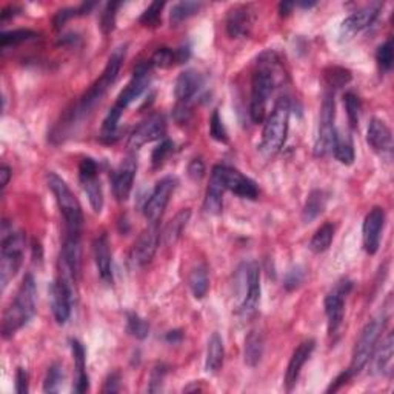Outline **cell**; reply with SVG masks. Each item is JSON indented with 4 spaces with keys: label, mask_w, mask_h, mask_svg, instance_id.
I'll use <instances>...</instances> for the list:
<instances>
[{
    "label": "cell",
    "mask_w": 394,
    "mask_h": 394,
    "mask_svg": "<svg viewBox=\"0 0 394 394\" xmlns=\"http://www.w3.org/2000/svg\"><path fill=\"white\" fill-rule=\"evenodd\" d=\"M125 56H127V45H119V47L113 51L111 56H109L107 67L103 69V73L99 79L88 88V91L82 96L80 100L77 102L73 108L68 109V111L63 114L62 124L57 125V135H59L61 139L62 134H68L71 128L77 125V122H80L83 118H87V116L99 105L102 99L105 98L108 89L111 88L116 79H118L122 63L125 61Z\"/></svg>",
    "instance_id": "obj_1"
},
{
    "label": "cell",
    "mask_w": 394,
    "mask_h": 394,
    "mask_svg": "<svg viewBox=\"0 0 394 394\" xmlns=\"http://www.w3.org/2000/svg\"><path fill=\"white\" fill-rule=\"evenodd\" d=\"M283 79V69L274 51H265L257 59V65L251 79L250 118L254 124H262L267 116L268 100L274 88Z\"/></svg>",
    "instance_id": "obj_2"
},
{
    "label": "cell",
    "mask_w": 394,
    "mask_h": 394,
    "mask_svg": "<svg viewBox=\"0 0 394 394\" xmlns=\"http://www.w3.org/2000/svg\"><path fill=\"white\" fill-rule=\"evenodd\" d=\"M36 297L37 288L36 281L31 273L23 277L14 299L11 300L8 308L5 309L2 318V336L3 339H10L19 329L25 327L36 314Z\"/></svg>",
    "instance_id": "obj_3"
},
{
    "label": "cell",
    "mask_w": 394,
    "mask_h": 394,
    "mask_svg": "<svg viewBox=\"0 0 394 394\" xmlns=\"http://www.w3.org/2000/svg\"><path fill=\"white\" fill-rule=\"evenodd\" d=\"M289 114H292V100L287 96H283L276 102L273 111H271L263 125L259 150L267 159L274 157L285 145L289 127Z\"/></svg>",
    "instance_id": "obj_4"
},
{
    "label": "cell",
    "mask_w": 394,
    "mask_h": 394,
    "mask_svg": "<svg viewBox=\"0 0 394 394\" xmlns=\"http://www.w3.org/2000/svg\"><path fill=\"white\" fill-rule=\"evenodd\" d=\"M47 185L56 197V202L59 205V210L65 221V234H80L83 215L79 200L71 191L65 180L57 176L56 173L50 171L47 174Z\"/></svg>",
    "instance_id": "obj_5"
},
{
    "label": "cell",
    "mask_w": 394,
    "mask_h": 394,
    "mask_svg": "<svg viewBox=\"0 0 394 394\" xmlns=\"http://www.w3.org/2000/svg\"><path fill=\"white\" fill-rule=\"evenodd\" d=\"M25 251V234L14 228L8 230V223L2 228V247H0V283L2 289L21 270Z\"/></svg>",
    "instance_id": "obj_6"
},
{
    "label": "cell",
    "mask_w": 394,
    "mask_h": 394,
    "mask_svg": "<svg viewBox=\"0 0 394 394\" xmlns=\"http://www.w3.org/2000/svg\"><path fill=\"white\" fill-rule=\"evenodd\" d=\"M386 322H388V316L385 313H380L376 318H373L368 322L364 329H362L359 339L356 340V345H354L350 368H348V371H350L353 376L359 374L366 366L368 362H370L374 348H376L377 342L380 340V336H382L386 327Z\"/></svg>",
    "instance_id": "obj_7"
},
{
    "label": "cell",
    "mask_w": 394,
    "mask_h": 394,
    "mask_svg": "<svg viewBox=\"0 0 394 394\" xmlns=\"http://www.w3.org/2000/svg\"><path fill=\"white\" fill-rule=\"evenodd\" d=\"M334 119H336L334 93L327 89L324 94V99H322L318 138H316V144H314L316 156L324 157L327 156V154L333 151L336 131H338L334 128Z\"/></svg>",
    "instance_id": "obj_8"
},
{
    "label": "cell",
    "mask_w": 394,
    "mask_h": 394,
    "mask_svg": "<svg viewBox=\"0 0 394 394\" xmlns=\"http://www.w3.org/2000/svg\"><path fill=\"white\" fill-rule=\"evenodd\" d=\"M211 179L222 186L223 190L234 193L243 199H256L259 196V188L253 179H250L239 170L228 165H216L212 168Z\"/></svg>",
    "instance_id": "obj_9"
},
{
    "label": "cell",
    "mask_w": 394,
    "mask_h": 394,
    "mask_svg": "<svg viewBox=\"0 0 394 394\" xmlns=\"http://www.w3.org/2000/svg\"><path fill=\"white\" fill-rule=\"evenodd\" d=\"M353 289V282L350 279H340L334 283L325 296V314L328 324V334L333 336L339 331L345 314V299Z\"/></svg>",
    "instance_id": "obj_10"
},
{
    "label": "cell",
    "mask_w": 394,
    "mask_h": 394,
    "mask_svg": "<svg viewBox=\"0 0 394 394\" xmlns=\"http://www.w3.org/2000/svg\"><path fill=\"white\" fill-rule=\"evenodd\" d=\"M176 186H177V180L176 177H171V176L160 179L156 184L150 197L146 199V202L144 205V215L148 222L159 223V221L164 216V211L166 208L168 202H170L174 190H176Z\"/></svg>",
    "instance_id": "obj_11"
},
{
    "label": "cell",
    "mask_w": 394,
    "mask_h": 394,
    "mask_svg": "<svg viewBox=\"0 0 394 394\" xmlns=\"http://www.w3.org/2000/svg\"><path fill=\"white\" fill-rule=\"evenodd\" d=\"M160 243L159 223H150L148 228L134 242L130 251V263L133 268H142L151 262Z\"/></svg>",
    "instance_id": "obj_12"
},
{
    "label": "cell",
    "mask_w": 394,
    "mask_h": 394,
    "mask_svg": "<svg viewBox=\"0 0 394 394\" xmlns=\"http://www.w3.org/2000/svg\"><path fill=\"white\" fill-rule=\"evenodd\" d=\"M79 180L83 191L89 200L93 211L100 215L103 208V188L98 177V164L91 157L82 159L79 165Z\"/></svg>",
    "instance_id": "obj_13"
},
{
    "label": "cell",
    "mask_w": 394,
    "mask_h": 394,
    "mask_svg": "<svg viewBox=\"0 0 394 394\" xmlns=\"http://www.w3.org/2000/svg\"><path fill=\"white\" fill-rule=\"evenodd\" d=\"M165 133H166L165 116L160 113L151 114L134 128L130 139H128V146H130L131 150H139V148H142L145 144L164 139Z\"/></svg>",
    "instance_id": "obj_14"
},
{
    "label": "cell",
    "mask_w": 394,
    "mask_h": 394,
    "mask_svg": "<svg viewBox=\"0 0 394 394\" xmlns=\"http://www.w3.org/2000/svg\"><path fill=\"white\" fill-rule=\"evenodd\" d=\"M261 303V270L256 262L248 263V287L245 289L241 303H239L237 314L242 320L254 318Z\"/></svg>",
    "instance_id": "obj_15"
},
{
    "label": "cell",
    "mask_w": 394,
    "mask_h": 394,
    "mask_svg": "<svg viewBox=\"0 0 394 394\" xmlns=\"http://www.w3.org/2000/svg\"><path fill=\"white\" fill-rule=\"evenodd\" d=\"M151 73H153L151 62H140L139 65L134 68L131 80L128 82V85L124 88V91L119 94V98L116 100L114 105L119 107L120 109H125L131 102L139 99L140 96L144 94L145 89L150 87Z\"/></svg>",
    "instance_id": "obj_16"
},
{
    "label": "cell",
    "mask_w": 394,
    "mask_h": 394,
    "mask_svg": "<svg viewBox=\"0 0 394 394\" xmlns=\"http://www.w3.org/2000/svg\"><path fill=\"white\" fill-rule=\"evenodd\" d=\"M76 294V287L69 285L61 277L50 288V299H51V311L56 322L59 325H63L69 319L71 307H73V299Z\"/></svg>",
    "instance_id": "obj_17"
},
{
    "label": "cell",
    "mask_w": 394,
    "mask_h": 394,
    "mask_svg": "<svg viewBox=\"0 0 394 394\" xmlns=\"http://www.w3.org/2000/svg\"><path fill=\"white\" fill-rule=\"evenodd\" d=\"M384 5L380 2H374L364 6L358 11H354L353 14L348 16L344 22L340 25V37L342 39H351L353 36H356L360 31H364L365 28L371 27V25L376 22V19L379 17L380 11H382Z\"/></svg>",
    "instance_id": "obj_18"
},
{
    "label": "cell",
    "mask_w": 394,
    "mask_h": 394,
    "mask_svg": "<svg viewBox=\"0 0 394 394\" xmlns=\"http://www.w3.org/2000/svg\"><path fill=\"white\" fill-rule=\"evenodd\" d=\"M135 171H138V160H135L134 156H128L122 160L118 170L113 173L111 186L113 195L118 199V202H125L130 197Z\"/></svg>",
    "instance_id": "obj_19"
},
{
    "label": "cell",
    "mask_w": 394,
    "mask_h": 394,
    "mask_svg": "<svg viewBox=\"0 0 394 394\" xmlns=\"http://www.w3.org/2000/svg\"><path fill=\"white\" fill-rule=\"evenodd\" d=\"M385 225V211L380 206H374L368 212L364 227H362V239H364V248L368 254H376L380 245V236H382Z\"/></svg>",
    "instance_id": "obj_20"
},
{
    "label": "cell",
    "mask_w": 394,
    "mask_h": 394,
    "mask_svg": "<svg viewBox=\"0 0 394 394\" xmlns=\"http://www.w3.org/2000/svg\"><path fill=\"white\" fill-rule=\"evenodd\" d=\"M314 348H316V340L307 339V340H303L302 344L294 350L292 359H289L288 362L287 373H285V388L288 393L296 386L297 380H299L302 368L307 364V360L311 358Z\"/></svg>",
    "instance_id": "obj_21"
},
{
    "label": "cell",
    "mask_w": 394,
    "mask_h": 394,
    "mask_svg": "<svg viewBox=\"0 0 394 394\" xmlns=\"http://www.w3.org/2000/svg\"><path fill=\"white\" fill-rule=\"evenodd\" d=\"M254 23L253 10L250 5H237L228 11L227 31L231 39L247 37Z\"/></svg>",
    "instance_id": "obj_22"
},
{
    "label": "cell",
    "mask_w": 394,
    "mask_h": 394,
    "mask_svg": "<svg viewBox=\"0 0 394 394\" xmlns=\"http://www.w3.org/2000/svg\"><path fill=\"white\" fill-rule=\"evenodd\" d=\"M94 262L98 267L100 279L111 285L113 283V268H111V250H109V241L105 232H102L93 242Z\"/></svg>",
    "instance_id": "obj_23"
},
{
    "label": "cell",
    "mask_w": 394,
    "mask_h": 394,
    "mask_svg": "<svg viewBox=\"0 0 394 394\" xmlns=\"http://www.w3.org/2000/svg\"><path fill=\"white\" fill-rule=\"evenodd\" d=\"M366 142L376 153L390 154L393 150V133L384 120L371 119L366 131Z\"/></svg>",
    "instance_id": "obj_24"
},
{
    "label": "cell",
    "mask_w": 394,
    "mask_h": 394,
    "mask_svg": "<svg viewBox=\"0 0 394 394\" xmlns=\"http://www.w3.org/2000/svg\"><path fill=\"white\" fill-rule=\"evenodd\" d=\"M204 87V77L196 69H186L180 73L174 87V94L179 102H191Z\"/></svg>",
    "instance_id": "obj_25"
},
{
    "label": "cell",
    "mask_w": 394,
    "mask_h": 394,
    "mask_svg": "<svg viewBox=\"0 0 394 394\" xmlns=\"http://www.w3.org/2000/svg\"><path fill=\"white\" fill-rule=\"evenodd\" d=\"M393 347H394L393 333H386L382 344H380L379 347L376 345V348H374V351L371 354L370 360H373L374 374H380V376H391L393 354H394Z\"/></svg>",
    "instance_id": "obj_26"
},
{
    "label": "cell",
    "mask_w": 394,
    "mask_h": 394,
    "mask_svg": "<svg viewBox=\"0 0 394 394\" xmlns=\"http://www.w3.org/2000/svg\"><path fill=\"white\" fill-rule=\"evenodd\" d=\"M71 351H73L74 365H76V376L73 384V391L82 394L89 390V377L87 374V354L85 348L77 339H71Z\"/></svg>",
    "instance_id": "obj_27"
},
{
    "label": "cell",
    "mask_w": 394,
    "mask_h": 394,
    "mask_svg": "<svg viewBox=\"0 0 394 394\" xmlns=\"http://www.w3.org/2000/svg\"><path fill=\"white\" fill-rule=\"evenodd\" d=\"M190 217H191L190 208L180 210L177 215L165 225L164 231L160 232V243H162L164 247H171V245L176 243L179 239L182 237L186 225L190 222Z\"/></svg>",
    "instance_id": "obj_28"
},
{
    "label": "cell",
    "mask_w": 394,
    "mask_h": 394,
    "mask_svg": "<svg viewBox=\"0 0 394 394\" xmlns=\"http://www.w3.org/2000/svg\"><path fill=\"white\" fill-rule=\"evenodd\" d=\"M265 350L263 336L257 329L250 331L247 338H245V347H243V360L248 366L254 368L261 364L262 356Z\"/></svg>",
    "instance_id": "obj_29"
},
{
    "label": "cell",
    "mask_w": 394,
    "mask_h": 394,
    "mask_svg": "<svg viewBox=\"0 0 394 394\" xmlns=\"http://www.w3.org/2000/svg\"><path fill=\"white\" fill-rule=\"evenodd\" d=\"M328 196L324 190H313L308 195L305 205H303L302 219L305 223H311L314 219H318L324 212L327 206Z\"/></svg>",
    "instance_id": "obj_30"
},
{
    "label": "cell",
    "mask_w": 394,
    "mask_h": 394,
    "mask_svg": "<svg viewBox=\"0 0 394 394\" xmlns=\"http://www.w3.org/2000/svg\"><path fill=\"white\" fill-rule=\"evenodd\" d=\"M223 342L217 333H215L208 340V348H206L205 368L208 373H217L223 365Z\"/></svg>",
    "instance_id": "obj_31"
},
{
    "label": "cell",
    "mask_w": 394,
    "mask_h": 394,
    "mask_svg": "<svg viewBox=\"0 0 394 394\" xmlns=\"http://www.w3.org/2000/svg\"><path fill=\"white\" fill-rule=\"evenodd\" d=\"M331 153L342 165H351L354 162V145L351 135L344 131H336Z\"/></svg>",
    "instance_id": "obj_32"
},
{
    "label": "cell",
    "mask_w": 394,
    "mask_h": 394,
    "mask_svg": "<svg viewBox=\"0 0 394 394\" xmlns=\"http://www.w3.org/2000/svg\"><path fill=\"white\" fill-rule=\"evenodd\" d=\"M223 188L219 185L216 180L210 179V185L206 188L205 199H204V210L206 215L217 216L223 210Z\"/></svg>",
    "instance_id": "obj_33"
},
{
    "label": "cell",
    "mask_w": 394,
    "mask_h": 394,
    "mask_svg": "<svg viewBox=\"0 0 394 394\" xmlns=\"http://www.w3.org/2000/svg\"><path fill=\"white\" fill-rule=\"evenodd\" d=\"M188 285L196 299H204L210 288L208 270H206L205 265H197L196 268H193L188 277Z\"/></svg>",
    "instance_id": "obj_34"
},
{
    "label": "cell",
    "mask_w": 394,
    "mask_h": 394,
    "mask_svg": "<svg viewBox=\"0 0 394 394\" xmlns=\"http://www.w3.org/2000/svg\"><path fill=\"white\" fill-rule=\"evenodd\" d=\"M351 79H353L351 71L344 67L334 65V67H328L324 71V80L329 91H333V93H334V89L347 87L348 83L351 82Z\"/></svg>",
    "instance_id": "obj_35"
},
{
    "label": "cell",
    "mask_w": 394,
    "mask_h": 394,
    "mask_svg": "<svg viewBox=\"0 0 394 394\" xmlns=\"http://www.w3.org/2000/svg\"><path fill=\"white\" fill-rule=\"evenodd\" d=\"M333 237H334V225L327 222L314 232L311 241H309V250L316 254L325 253L333 242Z\"/></svg>",
    "instance_id": "obj_36"
},
{
    "label": "cell",
    "mask_w": 394,
    "mask_h": 394,
    "mask_svg": "<svg viewBox=\"0 0 394 394\" xmlns=\"http://www.w3.org/2000/svg\"><path fill=\"white\" fill-rule=\"evenodd\" d=\"M36 37V33L33 30L21 28V30H12V31H3L0 34V48L2 51H6L8 48H14L17 45H21L31 39Z\"/></svg>",
    "instance_id": "obj_37"
},
{
    "label": "cell",
    "mask_w": 394,
    "mask_h": 394,
    "mask_svg": "<svg viewBox=\"0 0 394 394\" xmlns=\"http://www.w3.org/2000/svg\"><path fill=\"white\" fill-rule=\"evenodd\" d=\"M204 3H200V2H190V0H186V2H179L176 3L171 8V12H170V22L171 25H176L179 23H182L184 21H186V19H190L191 16H195L196 12L200 11V8H202Z\"/></svg>",
    "instance_id": "obj_38"
},
{
    "label": "cell",
    "mask_w": 394,
    "mask_h": 394,
    "mask_svg": "<svg viewBox=\"0 0 394 394\" xmlns=\"http://www.w3.org/2000/svg\"><path fill=\"white\" fill-rule=\"evenodd\" d=\"M96 6V3H82L79 6H69V8H62L56 12V16L53 19V23H54V28L59 30L62 28L63 25H65L69 19L77 17V16H85L88 14L89 11H91Z\"/></svg>",
    "instance_id": "obj_39"
},
{
    "label": "cell",
    "mask_w": 394,
    "mask_h": 394,
    "mask_svg": "<svg viewBox=\"0 0 394 394\" xmlns=\"http://www.w3.org/2000/svg\"><path fill=\"white\" fill-rule=\"evenodd\" d=\"M63 377H65V373H63V365L56 362V364L51 365L47 371V376L43 379V391L45 393H59L61 385L63 382Z\"/></svg>",
    "instance_id": "obj_40"
},
{
    "label": "cell",
    "mask_w": 394,
    "mask_h": 394,
    "mask_svg": "<svg viewBox=\"0 0 394 394\" xmlns=\"http://www.w3.org/2000/svg\"><path fill=\"white\" fill-rule=\"evenodd\" d=\"M127 331L135 339H145L150 334V324L142 319L138 313L127 314Z\"/></svg>",
    "instance_id": "obj_41"
},
{
    "label": "cell",
    "mask_w": 394,
    "mask_h": 394,
    "mask_svg": "<svg viewBox=\"0 0 394 394\" xmlns=\"http://www.w3.org/2000/svg\"><path fill=\"white\" fill-rule=\"evenodd\" d=\"M344 103H345V109H347V116H348V122H350V127L353 130H356L359 127V120H360V99L359 96H356L351 91L345 93L344 96Z\"/></svg>",
    "instance_id": "obj_42"
},
{
    "label": "cell",
    "mask_w": 394,
    "mask_h": 394,
    "mask_svg": "<svg viewBox=\"0 0 394 394\" xmlns=\"http://www.w3.org/2000/svg\"><path fill=\"white\" fill-rule=\"evenodd\" d=\"M122 3L120 2H108L100 14V30L103 34L113 33L116 28V16Z\"/></svg>",
    "instance_id": "obj_43"
},
{
    "label": "cell",
    "mask_w": 394,
    "mask_h": 394,
    "mask_svg": "<svg viewBox=\"0 0 394 394\" xmlns=\"http://www.w3.org/2000/svg\"><path fill=\"white\" fill-rule=\"evenodd\" d=\"M307 270L302 267V265H294V267L289 268L287 271L285 277H283V288L287 292H294V289L299 288L303 281H305Z\"/></svg>",
    "instance_id": "obj_44"
},
{
    "label": "cell",
    "mask_w": 394,
    "mask_h": 394,
    "mask_svg": "<svg viewBox=\"0 0 394 394\" xmlns=\"http://www.w3.org/2000/svg\"><path fill=\"white\" fill-rule=\"evenodd\" d=\"M165 3L164 2H153L148 8L142 12L139 22L144 27H156L160 21V14H162Z\"/></svg>",
    "instance_id": "obj_45"
},
{
    "label": "cell",
    "mask_w": 394,
    "mask_h": 394,
    "mask_svg": "<svg viewBox=\"0 0 394 394\" xmlns=\"http://www.w3.org/2000/svg\"><path fill=\"white\" fill-rule=\"evenodd\" d=\"M174 150V144L170 139H164L160 144L154 148L153 154H151V164L154 168H160L164 164L165 160L170 157V154Z\"/></svg>",
    "instance_id": "obj_46"
},
{
    "label": "cell",
    "mask_w": 394,
    "mask_h": 394,
    "mask_svg": "<svg viewBox=\"0 0 394 394\" xmlns=\"http://www.w3.org/2000/svg\"><path fill=\"white\" fill-rule=\"evenodd\" d=\"M393 59H394V54H393V42L391 39H388L385 43L380 45L376 51V61H377V65L382 71H390L393 67Z\"/></svg>",
    "instance_id": "obj_47"
},
{
    "label": "cell",
    "mask_w": 394,
    "mask_h": 394,
    "mask_svg": "<svg viewBox=\"0 0 394 394\" xmlns=\"http://www.w3.org/2000/svg\"><path fill=\"white\" fill-rule=\"evenodd\" d=\"M210 134L211 138L217 140V142H222V144H227L228 142V133L225 130V125L222 122L221 114L216 109V111H212L211 118H210Z\"/></svg>",
    "instance_id": "obj_48"
},
{
    "label": "cell",
    "mask_w": 394,
    "mask_h": 394,
    "mask_svg": "<svg viewBox=\"0 0 394 394\" xmlns=\"http://www.w3.org/2000/svg\"><path fill=\"white\" fill-rule=\"evenodd\" d=\"M166 373H168V368L165 364H157L153 368L151 376H150V384H148V393H159L164 390Z\"/></svg>",
    "instance_id": "obj_49"
},
{
    "label": "cell",
    "mask_w": 394,
    "mask_h": 394,
    "mask_svg": "<svg viewBox=\"0 0 394 394\" xmlns=\"http://www.w3.org/2000/svg\"><path fill=\"white\" fill-rule=\"evenodd\" d=\"M151 65L157 68H168L176 63V54L171 48H159L151 57Z\"/></svg>",
    "instance_id": "obj_50"
},
{
    "label": "cell",
    "mask_w": 394,
    "mask_h": 394,
    "mask_svg": "<svg viewBox=\"0 0 394 394\" xmlns=\"http://www.w3.org/2000/svg\"><path fill=\"white\" fill-rule=\"evenodd\" d=\"M173 116H174V120H176L179 125L186 124V122H188L191 118L190 102H177V105L173 111Z\"/></svg>",
    "instance_id": "obj_51"
},
{
    "label": "cell",
    "mask_w": 394,
    "mask_h": 394,
    "mask_svg": "<svg viewBox=\"0 0 394 394\" xmlns=\"http://www.w3.org/2000/svg\"><path fill=\"white\" fill-rule=\"evenodd\" d=\"M186 173L193 180H200L205 176V164L202 159H193L186 168Z\"/></svg>",
    "instance_id": "obj_52"
},
{
    "label": "cell",
    "mask_w": 394,
    "mask_h": 394,
    "mask_svg": "<svg viewBox=\"0 0 394 394\" xmlns=\"http://www.w3.org/2000/svg\"><path fill=\"white\" fill-rule=\"evenodd\" d=\"M120 373L113 371L108 374V377L105 379V385H103V393H119L120 391Z\"/></svg>",
    "instance_id": "obj_53"
},
{
    "label": "cell",
    "mask_w": 394,
    "mask_h": 394,
    "mask_svg": "<svg viewBox=\"0 0 394 394\" xmlns=\"http://www.w3.org/2000/svg\"><path fill=\"white\" fill-rule=\"evenodd\" d=\"M30 390L28 386V373L23 370L22 366L17 368L16 371V393L17 394H27Z\"/></svg>",
    "instance_id": "obj_54"
},
{
    "label": "cell",
    "mask_w": 394,
    "mask_h": 394,
    "mask_svg": "<svg viewBox=\"0 0 394 394\" xmlns=\"http://www.w3.org/2000/svg\"><path fill=\"white\" fill-rule=\"evenodd\" d=\"M353 377V374L348 371V370H345V371H342L338 377H336L333 382H331V385L328 386L327 388V393H336V391H339L342 386H344L348 380H350Z\"/></svg>",
    "instance_id": "obj_55"
},
{
    "label": "cell",
    "mask_w": 394,
    "mask_h": 394,
    "mask_svg": "<svg viewBox=\"0 0 394 394\" xmlns=\"http://www.w3.org/2000/svg\"><path fill=\"white\" fill-rule=\"evenodd\" d=\"M174 54H176V63H185L190 59L191 50L190 47H180L177 50H174Z\"/></svg>",
    "instance_id": "obj_56"
},
{
    "label": "cell",
    "mask_w": 394,
    "mask_h": 394,
    "mask_svg": "<svg viewBox=\"0 0 394 394\" xmlns=\"http://www.w3.org/2000/svg\"><path fill=\"white\" fill-rule=\"evenodd\" d=\"M182 339H184V333L180 331V329H173V331H168L165 336V340L168 342V344H173V345L180 344Z\"/></svg>",
    "instance_id": "obj_57"
},
{
    "label": "cell",
    "mask_w": 394,
    "mask_h": 394,
    "mask_svg": "<svg viewBox=\"0 0 394 394\" xmlns=\"http://www.w3.org/2000/svg\"><path fill=\"white\" fill-rule=\"evenodd\" d=\"M0 179H2V182H0V185H2V190H5L11 179V170L8 165H5V164L2 165V170H0Z\"/></svg>",
    "instance_id": "obj_58"
},
{
    "label": "cell",
    "mask_w": 394,
    "mask_h": 394,
    "mask_svg": "<svg viewBox=\"0 0 394 394\" xmlns=\"http://www.w3.org/2000/svg\"><path fill=\"white\" fill-rule=\"evenodd\" d=\"M19 11H21V10H19L17 6H12V5H10L8 8H5V10L2 11V14H0V19H2V22H5L6 19H10V17H12V16H16Z\"/></svg>",
    "instance_id": "obj_59"
},
{
    "label": "cell",
    "mask_w": 394,
    "mask_h": 394,
    "mask_svg": "<svg viewBox=\"0 0 394 394\" xmlns=\"http://www.w3.org/2000/svg\"><path fill=\"white\" fill-rule=\"evenodd\" d=\"M293 8H294L293 2H282V3H279V12H281L282 17H287L289 12L293 11Z\"/></svg>",
    "instance_id": "obj_60"
},
{
    "label": "cell",
    "mask_w": 394,
    "mask_h": 394,
    "mask_svg": "<svg viewBox=\"0 0 394 394\" xmlns=\"http://www.w3.org/2000/svg\"><path fill=\"white\" fill-rule=\"evenodd\" d=\"M77 41H79V36L69 33V34H67V36H63V37L61 39V41H59V43H61V45H74Z\"/></svg>",
    "instance_id": "obj_61"
},
{
    "label": "cell",
    "mask_w": 394,
    "mask_h": 394,
    "mask_svg": "<svg viewBox=\"0 0 394 394\" xmlns=\"http://www.w3.org/2000/svg\"><path fill=\"white\" fill-rule=\"evenodd\" d=\"M314 5H316L314 2H308V3L303 2V3H299V6H302V8H313Z\"/></svg>",
    "instance_id": "obj_62"
}]
</instances>
